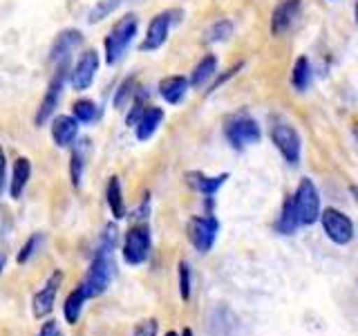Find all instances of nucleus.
<instances>
[{"label": "nucleus", "mask_w": 358, "mask_h": 336, "mask_svg": "<svg viewBox=\"0 0 358 336\" xmlns=\"http://www.w3.org/2000/svg\"><path fill=\"white\" fill-rule=\"evenodd\" d=\"M117 240H119L117 224H108V227L103 229V233H101L99 246L94 251L92 262H90V269L83 278V283L78 285L85 291L87 300L106 294L110 283H112V278H115V258L112 255H115Z\"/></svg>", "instance_id": "1"}, {"label": "nucleus", "mask_w": 358, "mask_h": 336, "mask_svg": "<svg viewBox=\"0 0 358 336\" xmlns=\"http://www.w3.org/2000/svg\"><path fill=\"white\" fill-rule=\"evenodd\" d=\"M139 29V18L137 14H126L123 18H119L112 29L106 36V63L108 65H117L123 56H126L128 48L132 45L134 36H137Z\"/></svg>", "instance_id": "2"}, {"label": "nucleus", "mask_w": 358, "mask_h": 336, "mask_svg": "<svg viewBox=\"0 0 358 336\" xmlns=\"http://www.w3.org/2000/svg\"><path fill=\"white\" fill-rule=\"evenodd\" d=\"M224 137L233 146V148H246V146H253L260 141L262 132L260 126L255 123V119H251L246 112H235V115L227 117L224 121Z\"/></svg>", "instance_id": "3"}, {"label": "nucleus", "mask_w": 358, "mask_h": 336, "mask_svg": "<svg viewBox=\"0 0 358 336\" xmlns=\"http://www.w3.org/2000/svg\"><path fill=\"white\" fill-rule=\"evenodd\" d=\"M294 202H296V211H298V220L302 227L307 224H313L320 220V195L316 184L311 182L309 177H302L300 184L294 193Z\"/></svg>", "instance_id": "4"}, {"label": "nucleus", "mask_w": 358, "mask_h": 336, "mask_svg": "<svg viewBox=\"0 0 358 336\" xmlns=\"http://www.w3.org/2000/svg\"><path fill=\"white\" fill-rule=\"evenodd\" d=\"M150 244H152L150 229L145 224H134V227L128 229L126 240H123V249H121L123 260L132 267L143 265L150 255Z\"/></svg>", "instance_id": "5"}, {"label": "nucleus", "mask_w": 358, "mask_h": 336, "mask_svg": "<svg viewBox=\"0 0 358 336\" xmlns=\"http://www.w3.org/2000/svg\"><path fill=\"white\" fill-rule=\"evenodd\" d=\"M186 233H188L190 244H193L199 253H208L217 240L220 222L215 216H195V218L188 220Z\"/></svg>", "instance_id": "6"}, {"label": "nucleus", "mask_w": 358, "mask_h": 336, "mask_svg": "<svg viewBox=\"0 0 358 336\" xmlns=\"http://www.w3.org/2000/svg\"><path fill=\"white\" fill-rule=\"evenodd\" d=\"M271 141L275 144V148L280 155L285 157V162L291 166L300 164V153H302V141L298 130L287 121H273L271 126Z\"/></svg>", "instance_id": "7"}, {"label": "nucleus", "mask_w": 358, "mask_h": 336, "mask_svg": "<svg viewBox=\"0 0 358 336\" xmlns=\"http://www.w3.org/2000/svg\"><path fill=\"white\" fill-rule=\"evenodd\" d=\"M320 222H322V229L327 233V238L334 242V244H350L354 240V222L345 216L343 211L338 209H324L320 213Z\"/></svg>", "instance_id": "8"}, {"label": "nucleus", "mask_w": 358, "mask_h": 336, "mask_svg": "<svg viewBox=\"0 0 358 336\" xmlns=\"http://www.w3.org/2000/svg\"><path fill=\"white\" fill-rule=\"evenodd\" d=\"M67 70H70V65H59V67H56V74L52 76V81L48 85V92H45V97L41 101V108L36 112V117H34L36 126H45V123H48L54 117V110L59 108V101L63 97Z\"/></svg>", "instance_id": "9"}, {"label": "nucleus", "mask_w": 358, "mask_h": 336, "mask_svg": "<svg viewBox=\"0 0 358 336\" xmlns=\"http://www.w3.org/2000/svg\"><path fill=\"white\" fill-rule=\"evenodd\" d=\"M99 72V52L96 50H87L81 54V59L76 61V65L70 72V85L76 92H83L90 85L94 83Z\"/></svg>", "instance_id": "10"}, {"label": "nucleus", "mask_w": 358, "mask_h": 336, "mask_svg": "<svg viewBox=\"0 0 358 336\" xmlns=\"http://www.w3.org/2000/svg\"><path fill=\"white\" fill-rule=\"evenodd\" d=\"M61 285H63V272H59V269H56V272L48 278V283H45L36 291V294H34V300H31L34 316H36V318H45L48 314H52Z\"/></svg>", "instance_id": "11"}, {"label": "nucleus", "mask_w": 358, "mask_h": 336, "mask_svg": "<svg viewBox=\"0 0 358 336\" xmlns=\"http://www.w3.org/2000/svg\"><path fill=\"white\" fill-rule=\"evenodd\" d=\"M175 14H177V11H162V14H157L150 20L148 31H145V38L139 45L141 52H157L168 41V34H171V25L175 20L173 18Z\"/></svg>", "instance_id": "12"}, {"label": "nucleus", "mask_w": 358, "mask_h": 336, "mask_svg": "<svg viewBox=\"0 0 358 336\" xmlns=\"http://www.w3.org/2000/svg\"><path fill=\"white\" fill-rule=\"evenodd\" d=\"M83 45V34L78 29H63L59 36L54 38L52 50H50V61L59 65H70L72 54Z\"/></svg>", "instance_id": "13"}, {"label": "nucleus", "mask_w": 358, "mask_h": 336, "mask_svg": "<svg viewBox=\"0 0 358 336\" xmlns=\"http://www.w3.org/2000/svg\"><path fill=\"white\" fill-rule=\"evenodd\" d=\"M78 121L74 115H59L52 119V139L59 148H72L78 137Z\"/></svg>", "instance_id": "14"}, {"label": "nucleus", "mask_w": 358, "mask_h": 336, "mask_svg": "<svg viewBox=\"0 0 358 336\" xmlns=\"http://www.w3.org/2000/svg\"><path fill=\"white\" fill-rule=\"evenodd\" d=\"M300 14V0H280L271 14V34L282 36V34L294 25V20Z\"/></svg>", "instance_id": "15"}, {"label": "nucleus", "mask_w": 358, "mask_h": 336, "mask_svg": "<svg viewBox=\"0 0 358 336\" xmlns=\"http://www.w3.org/2000/svg\"><path fill=\"white\" fill-rule=\"evenodd\" d=\"M188 88H190V81L186 76H179V74L166 76L159 81V94H162V99L166 101V104L177 106V104H182V101L186 99Z\"/></svg>", "instance_id": "16"}, {"label": "nucleus", "mask_w": 358, "mask_h": 336, "mask_svg": "<svg viewBox=\"0 0 358 336\" xmlns=\"http://www.w3.org/2000/svg\"><path fill=\"white\" fill-rule=\"evenodd\" d=\"M229 179V173H222V175H215V177H208L204 173H199V171H193V173H188L186 175V182L190 188H195L197 193L201 195H206V197H213L217 193V190L224 186V182Z\"/></svg>", "instance_id": "17"}, {"label": "nucleus", "mask_w": 358, "mask_h": 336, "mask_svg": "<svg viewBox=\"0 0 358 336\" xmlns=\"http://www.w3.org/2000/svg\"><path fill=\"white\" fill-rule=\"evenodd\" d=\"M162 121H164V110L157 108V106H148L143 110L141 119L137 121V126H134V134H137V139L139 141H148L157 132V128L162 126Z\"/></svg>", "instance_id": "18"}, {"label": "nucleus", "mask_w": 358, "mask_h": 336, "mask_svg": "<svg viewBox=\"0 0 358 336\" xmlns=\"http://www.w3.org/2000/svg\"><path fill=\"white\" fill-rule=\"evenodd\" d=\"M29 177H31V162L27 157H18L14 162V171H11V179H9V197L11 200H18L22 195Z\"/></svg>", "instance_id": "19"}, {"label": "nucleus", "mask_w": 358, "mask_h": 336, "mask_svg": "<svg viewBox=\"0 0 358 336\" xmlns=\"http://www.w3.org/2000/svg\"><path fill=\"white\" fill-rule=\"evenodd\" d=\"M90 148V141L81 139L72 146V155H70V182L74 188H81L83 182V173H85V155Z\"/></svg>", "instance_id": "20"}, {"label": "nucleus", "mask_w": 358, "mask_h": 336, "mask_svg": "<svg viewBox=\"0 0 358 336\" xmlns=\"http://www.w3.org/2000/svg\"><path fill=\"white\" fill-rule=\"evenodd\" d=\"M298 227H302L300 220H298V211H296V202H294V195H289L282 204V211H280V218L275 222V229L278 233L282 235H291L296 233Z\"/></svg>", "instance_id": "21"}, {"label": "nucleus", "mask_w": 358, "mask_h": 336, "mask_svg": "<svg viewBox=\"0 0 358 336\" xmlns=\"http://www.w3.org/2000/svg\"><path fill=\"white\" fill-rule=\"evenodd\" d=\"M106 202L112 211L115 220H123L126 218V200H123V190H121V182L117 175H112L108 179V188H106Z\"/></svg>", "instance_id": "22"}, {"label": "nucleus", "mask_w": 358, "mask_h": 336, "mask_svg": "<svg viewBox=\"0 0 358 336\" xmlns=\"http://www.w3.org/2000/svg\"><path fill=\"white\" fill-rule=\"evenodd\" d=\"M217 72V59L213 54H206V56H201V61L195 65V70H193V76H190V85L193 88H204L213 76H215Z\"/></svg>", "instance_id": "23"}, {"label": "nucleus", "mask_w": 358, "mask_h": 336, "mask_svg": "<svg viewBox=\"0 0 358 336\" xmlns=\"http://www.w3.org/2000/svg\"><path fill=\"white\" fill-rule=\"evenodd\" d=\"M87 302V296L81 287H76L70 296L65 298V305H63V314H65V321L70 325H76L78 318H81V312H83V305Z\"/></svg>", "instance_id": "24"}, {"label": "nucleus", "mask_w": 358, "mask_h": 336, "mask_svg": "<svg viewBox=\"0 0 358 336\" xmlns=\"http://www.w3.org/2000/svg\"><path fill=\"white\" fill-rule=\"evenodd\" d=\"M311 83V65L307 56H298L294 63V70H291V85H294L298 92H305Z\"/></svg>", "instance_id": "25"}, {"label": "nucleus", "mask_w": 358, "mask_h": 336, "mask_svg": "<svg viewBox=\"0 0 358 336\" xmlns=\"http://www.w3.org/2000/svg\"><path fill=\"white\" fill-rule=\"evenodd\" d=\"M137 92H139V90H137V78H134V76H128L126 81H121V85L117 88L115 101H112V104H115L117 110H123L134 97H137Z\"/></svg>", "instance_id": "26"}, {"label": "nucleus", "mask_w": 358, "mask_h": 336, "mask_svg": "<svg viewBox=\"0 0 358 336\" xmlns=\"http://www.w3.org/2000/svg\"><path fill=\"white\" fill-rule=\"evenodd\" d=\"M72 115L81 121V123H94L99 119V106L94 104V101L90 99H78L76 104L72 106Z\"/></svg>", "instance_id": "27"}, {"label": "nucleus", "mask_w": 358, "mask_h": 336, "mask_svg": "<svg viewBox=\"0 0 358 336\" xmlns=\"http://www.w3.org/2000/svg\"><path fill=\"white\" fill-rule=\"evenodd\" d=\"M43 244H45V235H43V233H31L29 238H27V242L20 246V251H18V262H20V265L29 262L31 258L43 249Z\"/></svg>", "instance_id": "28"}, {"label": "nucleus", "mask_w": 358, "mask_h": 336, "mask_svg": "<svg viewBox=\"0 0 358 336\" xmlns=\"http://www.w3.org/2000/svg\"><path fill=\"white\" fill-rule=\"evenodd\" d=\"M233 34V22L222 18L217 22H213V25L208 27L206 31V43H220V41H227L229 36Z\"/></svg>", "instance_id": "29"}, {"label": "nucleus", "mask_w": 358, "mask_h": 336, "mask_svg": "<svg viewBox=\"0 0 358 336\" xmlns=\"http://www.w3.org/2000/svg\"><path fill=\"white\" fill-rule=\"evenodd\" d=\"M121 0H99V3L87 11V22H99L108 18L112 11H115L119 7Z\"/></svg>", "instance_id": "30"}, {"label": "nucleus", "mask_w": 358, "mask_h": 336, "mask_svg": "<svg viewBox=\"0 0 358 336\" xmlns=\"http://www.w3.org/2000/svg\"><path fill=\"white\" fill-rule=\"evenodd\" d=\"M179 296L184 300L190 298V267H188V262H179Z\"/></svg>", "instance_id": "31"}, {"label": "nucleus", "mask_w": 358, "mask_h": 336, "mask_svg": "<svg viewBox=\"0 0 358 336\" xmlns=\"http://www.w3.org/2000/svg\"><path fill=\"white\" fill-rule=\"evenodd\" d=\"M157 332H159V325H157L155 318H145L141 321L137 328H134L132 336H157Z\"/></svg>", "instance_id": "32"}, {"label": "nucleus", "mask_w": 358, "mask_h": 336, "mask_svg": "<svg viewBox=\"0 0 358 336\" xmlns=\"http://www.w3.org/2000/svg\"><path fill=\"white\" fill-rule=\"evenodd\" d=\"M5 184H7V162H5L3 144H0V197H3V193H5Z\"/></svg>", "instance_id": "33"}, {"label": "nucleus", "mask_w": 358, "mask_h": 336, "mask_svg": "<svg viewBox=\"0 0 358 336\" xmlns=\"http://www.w3.org/2000/svg\"><path fill=\"white\" fill-rule=\"evenodd\" d=\"M240 67H242V65H233V67H231V70H229L227 74H222V76L217 78V81L210 85V90H208V92H215V90H220V85H224V81H227V78H231V76H233L235 72H240Z\"/></svg>", "instance_id": "34"}, {"label": "nucleus", "mask_w": 358, "mask_h": 336, "mask_svg": "<svg viewBox=\"0 0 358 336\" xmlns=\"http://www.w3.org/2000/svg\"><path fill=\"white\" fill-rule=\"evenodd\" d=\"M61 330H59V325H56V321H48L41 328V332H38V336H56Z\"/></svg>", "instance_id": "35"}, {"label": "nucleus", "mask_w": 358, "mask_h": 336, "mask_svg": "<svg viewBox=\"0 0 358 336\" xmlns=\"http://www.w3.org/2000/svg\"><path fill=\"white\" fill-rule=\"evenodd\" d=\"M5 265H7V255H5V253H0V274L5 272Z\"/></svg>", "instance_id": "36"}, {"label": "nucleus", "mask_w": 358, "mask_h": 336, "mask_svg": "<svg viewBox=\"0 0 358 336\" xmlns=\"http://www.w3.org/2000/svg\"><path fill=\"white\" fill-rule=\"evenodd\" d=\"M350 190H352V195H354V200H356V204H358V186H352Z\"/></svg>", "instance_id": "37"}, {"label": "nucleus", "mask_w": 358, "mask_h": 336, "mask_svg": "<svg viewBox=\"0 0 358 336\" xmlns=\"http://www.w3.org/2000/svg\"><path fill=\"white\" fill-rule=\"evenodd\" d=\"M182 336H193V330H188V328H186V330L182 332Z\"/></svg>", "instance_id": "38"}, {"label": "nucleus", "mask_w": 358, "mask_h": 336, "mask_svg": "<svg viewBox=\"0 0 358 336\" xmlns=\"http://www.w3.org/2000/svg\"><path fill=\"white\" fill-rule=\"evenodd\" d=\"M354 18H356V22H358V0H356V7H354Z\"/></svg>", "instance_id": "39"}, {"label": "nucleus", "mask_w": 358, "mask_h": 336, "mask_svg": "<svg viewBox=\"0 0 358 336\" xmlns=\"http://www.w3.org/2000/svg\"><path fill=\"white\" fill-rule=\"evenodd\" d=\"M166 336H179V334H177V332H168Z\"/></svg>", "instance_id": "40"}, {"label": "nucleus", "mask_w": 358, "mask_h": 336, "mask_svg": "<svg viewBox=\"0 0 358 336\" xmlns=\"http://www.w3.org/2000/svg\"><path fill=\"white\" fill-rule=\"evenodd\" d=\"M56 336H65V334H63V332H59V334H56Z\"/></svg>", "instance_id": "41"}, {"label": "nucleus", "mask_w": 358, "mask_h": 336, "mask_svg": "<svg viewBox=\"0 0 358 336\" xmlns=\"http://www.w3.org/2000/svg\"><path fill=\"white\" fill-rule=\"evenodd\" d=\"M356 137H358V132H356Z\"/></svg>", "instance_id": "42"}]
</instances>
